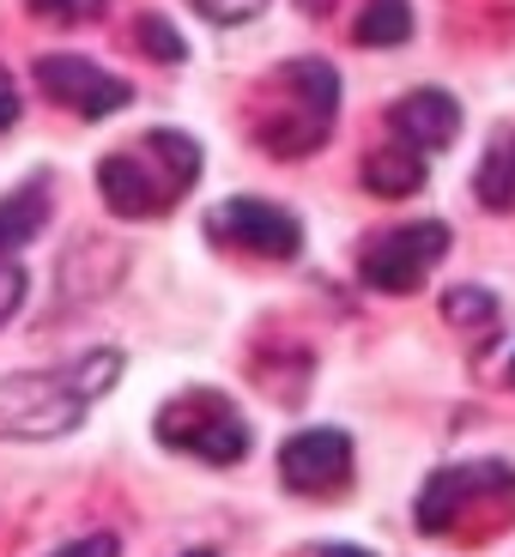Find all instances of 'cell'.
Here are the masks:
<instances>
[{"label": "cell", "mask_w": 515, "mask_h": 557, "mask_svg": "<svg viewBox=\"0 0 515 557\" xmlns=\"http://www.w3.org/2000/svg\"><path fill=\"white\" fill-rule=\"evenodd\" d=\"M207 237L224 243V249H237V255H255V261H292L304 249V224L285 207H273V200L237 195V200H219L207 212Z\"/></svg>", "instance_id": "6"}, {"label": "cell", "mask_w": 515, "mask_h": 557, "mask_svg": "<svg viewBox=\"0 0 515 557\" xmlns=\"http://www.w3.org/2000/svg\"><path fill=\"white\" fill-rule=\"evenodd\" d=\"M19 110H25V103H19V85H13V73L0 67V134L19 122Z\"/></svg>", "instance_id": "21"}, {"label": "cell", "mask_w": 515, "mask_h": 557, "mask_svg": "<svg viewBox=\"0 0 515 557\" xmlns=\"http://www.w3.org/2000/svg\"><path fill=\"white\" fill-rule=\"evenodd\" d=\"M389 134L406 139V146H418V152L431 158V152H443V146H455L461 103L449 98L443 85H418V91H406V98L389 103Z\"/></svg>", "instance_id": "10"}, {"label": "cell", "mask_w": 515, "mask_h": 557, "mask_svg": "<svg viewBox=\"0 0 515 557\" xmlns=\"http://www.w3.org/2000/svg\"><path fill=\"white\" fill-rule=\"evenodd\" d=\"M510 376H515V363H510Z\"/></svg>", "instance_id": "24"}, {"label": "cell", "mask_w": 515, "mask_h": 557, "mask_svg": "<svg viewBox=\"0 0 515 557\" xmlns=\"http://www.w3.org/2000/svg\"><path fill=\"white\" fill-rule=\"evenodd\" d=\"M158 443L176 448V455L207 460V467H237L249 455V424H243V412L224 394L195 388L158 412Z\"/></svg>", "instance_id": "4"}, {"label": "cell", "mask_w": 515, "mask_h": 557, "mask_svg": "<svg viewBox=\"0 0 515 557\" xmlns=\"http://www.w3.org/2000/svg\"><path fill=\"white\" fill-rule=\"evenodd\" d=\"M134 37H139V49H146V55H152V61H170V67H176V61L188 55V42H182V30L170 25V18H158V13H146V18H139V30H134Z\"/></svg>", "instance_id": "16"}, {"label": "cell", "mask_w": 515, "mask_h": 557, "mask_svg": "<svg viewBox=\"0 0 515 557\" xmlns=\"http://www.w3.org/2000/svg\"><path fill=\"white\" fill-rule=\"evenodd\" d=\"M334 115H340V73L321 55H297L267 73L249 134L273 158H309L316 146H328Z\"/></svg>", "instance_id": "3"}, {"label": "cell", "mask_w": 515, "mask_h": 557, "mask_svg": "<svg viewBox=\"0 0 515 557\" xmlns=\"http://www.w3.org/2000/svg\"><path fill=\"white\" fill-rule=\"evenodd\" d=\"M188 7L212 25H249V18L267 13V0H188Z\"/></svg>", "instance_id": "17"}, {"label": "cell", "mask_w": 515, "mask_h": 557, "mask_svg": "<svg viewBox=\"0 0 515 557\" xmlns=\"http://www.w3.org/2000/svg\"><path fill=\"white\" fill-rule=\"evenodd\" d=\"M200 182V146L182 127H146L98 164V195L115 219H164Z\"/></svg>", "instance_id": "2"}, {"label": "cell", "mask_w": 515, "mask_h": 557, "mask_svg": "<svg viewBox=\"0 0 515 557\" xmlns=\"http://www.w3.org/2000/svg\"><path fill=\"white\" fill-rule=\"evenodd\" d=\"M30 73H37L42 98L73 110V115H85V122H103V115L134 103V85H127L122 73L98 67V61H85V55H42Z\"/></svg>", "instance_id": "7"}, {"label": "cell", "mask_w": 515, "mask_h": 557, "mask_svg": "<svg viewBox=\"0 0 515 557\" xmlns=\"http://www.w3.org/2000/svg\"><path fill=\"white\" fill-rule=\"evenodd\" d=\"M188 557H212V552H188Z\"/></svg>", "instance_id": "23"}, {"label": "cell", "mask_w": 515, "mask_h": 557, "mask_svg": "<svg viewBox=\"0 0 515 557\" xmlns=\"http://www.w3.org/2000/svg\"><path fill=\"white\" fill-rule=\"evenodd\" d=\"M25 267L19 261H0V327H7V321L19 315V309H25Z\"/></svg>", "instance_id": "18"}, {"label": "cell", "mask_w": 515, "mask_h": 557, "mask_svg": "<svg viewBox=\"0 0 515 557\" xmlns=\"http://www.w3.org/2000/svg\"><path fill=\"white\" fill-rule=\"evenodd\" d=\"M49 557H122V540H115V533H85V540L61 545V552H49Z\"/></svg>", "instance_id": "20"}, {"label": "cell", "mask_w": 515, "mask_h": 557, "mask_svg": "<svg viewBox=\"0 0 515 557\" xmlns=\"http://www.w3.org/2000/svg\"><path fill=\"white\" fill-rule=\"evenodd\" d=\"M443 315L455 321V327H486V321L498 315V297L479 292V285H455V292L443 297Z\"/></svg>", "instance_id": "15"}, {"label": "cell", "mask_w": 515, "mask_h": 557, "mask_svg": "<svg viewBox=\"0 0 515 557\" xmlns=\"http://www.w3.org/2000/svg\"><path fill=\"white\" fill-rule=\"evenodd\" d=\"M364 188L382 200H406L425 188V152L418 146H406V139H389V146H377V152L364 158Z\"/></svg>", "instance_id": "11"}, {"label": "cell", "mask_w": 515, "mask_h": 557, "mask_svg": "<svg viewBox=\"0 0 515 557\" xmlns=\"http://www.w3.org/2000/svg\"><path fill=\"white\" fill-rule=\"evenodd\" d=\"M321 557H377V552H364V545H328Z\"/></svg>", "instance_id": "22"}, {"label": "cell", "mask_w": 515, "mask_h": 557, "mask_svg": "<svg viewBox=\"0 0 515 557\" xmlns=\"http://www.w3.org/2000/svg\"><path fill=\"white\" fill-rule=\"evenodd\" d=\"M279 479L304 497H328L352 479V436L334 431V424H316V431H297L292 443L279 448Z\"/></svg>", "instance_id": "9"}, {"label": "cell", "mask_w": 515, "mask_h": 557, "mask_svg": "<svg viewBox=\"0 0 515 557\" xmlns=\"http://www.w3.org/2000/svg\"><path fill=\"white\" fill-rule=\"evenodd\" d=\"M443 255H449V224L418 219V224L377 231V237L364 243V255H358V273H364V285H370V292L406 297V292H418V285H425V273H431Z\"/></svg>", "instance_id": "5"}, {"label": "cell", "mask_w": 515, "mask_h": 557, "mask_svg": "<svg viewBox=\"0 0 515 557\" xmlns=\"http://www.w3.org/2000/svg\"><path fill=\"white\" fill-rule=\"evenodd\" d=\"M37 18H49V25H79L85 13H91V0H25Z\"/></svg>", "instance_id": "19"}, {"label": "cell", "mask_w": 515, "mask_h": 557, "mask_svg": "<svg viewBox=\"0 0 515 557\" xmlns=\"http://www.w3.org/2000/svg\"><path fill=\"white\" fill-rule=\"evenodd\" d=\"M413 37V0H364L358 42L364 49H401Z\"/></svg>", "instance_id": "14"}, {"label": "cell", "mask_w": 515, "mask_h": 557, "mask_svg": "<svg viewBox=\"0 0 515 557\" xmlns=\"http://www.w3.org/2000/svg\"><path fill=\"white\" fill-rule=\"evenodd\" d=\"M122 382V351H85L73 363L19 370L0 382V443H56Z\"/></svg>", "instance_id": "1"}, {"label": "cell", "mask_w": 515, "mask_h": 557, "mask_svg": "<svg viewBox=\"0 0 515 557\" xmlns=\"http://www.w3.org/2000/svg\"><path fill=\"white\" fill-rule=\"evenodd\" d=\"M479 497H515V473L503 460H474V467H443L425 479L418 491V528L449 533L461 521V509H474Z\"/></svg>", "instance_id": "8"}, {"label": "cell", "mask_w": 515, "mask_h": 557, "mask_svg": "<svg viewBox=\"0 0 515 557\" xmlns=\"http://www.w3.org/2000/svg\"><path fill=\"white\" fill-rule=\"evenodd\" d=\"M474 200L486 212H515V134H498L474 170Z\"/></svg>", "instance_id": "13"}, {"label": "cell", "mask_w": 515, "mask_h": 557, "mask_svg": "<svg viewBox=\"0 0 515 557\" xmlns=\"http://www.w3.org/2000/svg\"><path fill=\"white\" fill-rule=\"evenodd\" d=\"M42 224H49V188L42 182H30V188L0 200V261L13 249H25L30 237H42Z\"/></svg>", "instance_id": "12"}]
</instances>
